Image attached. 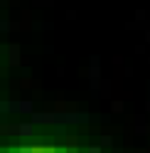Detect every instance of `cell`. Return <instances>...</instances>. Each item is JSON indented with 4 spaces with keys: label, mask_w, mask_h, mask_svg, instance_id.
Returning a JSON list of instances; mask_svg holds the SVG:
<instances>
[{
    "label": "cell",
    "mask_w": 150,
    "mask_h": 153,
    "mask_svg": "<svg viewBox=\"0 0 150 153\" xmlns=\"http://www.w3.org/2000/svg\"><path fill=\"white\" fill-rule=\"evenodd\" d=\"M57 114H32V123H54Z\"/></svg>",
    "instance_id": "obj_1"
},
{
    "label": "cell",
    "mask_w": 150,
    "mask_h": 153,
    "mask_svg": "<svg viewBox=\"0 0 150 153\" xmlns=\"http://www.w3.org/2000/svg\"><path fill=\"white\" fill-rule=\"evenodd\" d=\"M32 131H35V123L30 121V123H20V126H17V133H20V136H32Z\"/></svg>",
    "instance_id": "obj_2"
},
{
    "label": "cell",
    "mask_w": 150,
    "mask_h": 153,
    "mask_svg": "<svg viewBox=\"0 0 150 153\" xmlns=\"http://www.w3.org/2000/svg\"><path fill=\"white\" fill-rule=\"evenodd\" d=\"M5 111H17V104H12V101H0V114H5Z\"/></svg>",
    "instance_id": "obj_3"
},
{
    "label": "cell",
    "mask_w": 150,
    "mask_h": 153,
    "mask_svg": "<svg viewBox=\"0 0 150 153\" xmlns=\"http://www.w3.org/2000/svg\"><path fill=\"white\" fill-rule=\"evenodd\" d=\"M10 64H20V47H10Z\"/></svg>",
    "instance_id": "obj_4"
},
{
    "label": "cell",
    "mask_w": 150,
    "mask_h": 153,
    "mask_svg": "<svg viewBox=\"0 0 150 153\" xmlns=\"http://www.w3.org/2000/svg\"><path fill=\"white\" fill-rule=\"evenodd\" d=\"M17 111H22V114H32V104H30V101H20V104H17Z\"/></svg>",
    "instance_id": "obj_5"
},
{
    "label": "cell",
    "mask_w": 150,
    "mask_h": 153,
    "mask_svg": "<svg viewBox=\"0 0 150 153\" xmlns=\"http://www.w3.org/2000/svg\"><path fill=\"white\" fill-rule=\"evenodd\" d=\"M7 30H10V22H7V20H0V32H7Z\"/></svg>",
    "instance_id": "obj_6"
},
{
    "label": "cell",
    "mask_w": 150,
    "mask_h": 153,
    "mask_svg": "<svg viewBox=\"0 0 150 153\" xmlns=\"http://www.w3.org/2000/svg\"><path fill=\"white\" fill-rule=\"evenodd\" d=\"M111 143H113V138H111V136H104V138H101V146H111Z\"/></svg>",
    "instance_id": "obj_7"
},
{
    "label": "cell",
    "mask_w": 150,
    "mask_h": 153,
    "mask_svg": "<svg viewBox=\"0 0 150 153\" xmlns=\"http://www.w3.org/2000/svg\"><path fill=\"white\" fill-rule=\"evenodd\" d=\"M20 153H35V148H30V146H22V148H20Z\"/></svg>",
    "instance_id": "obj_8"
},
{
    "label": "cell",
    "mask_w": 150,
    "mask_h": 153,
    "mask_svg": "<svg viewBox=\"0 0 150 153\" xmlns=\"http://www.w3.org/2000/svg\"><path fill=\"white\" fill-rule=\"evenodd\" d=\"M89 153H101V146H91V148H89Z\"/></svg>",
    "instance_id": "obj_9"
}]
</instances>
